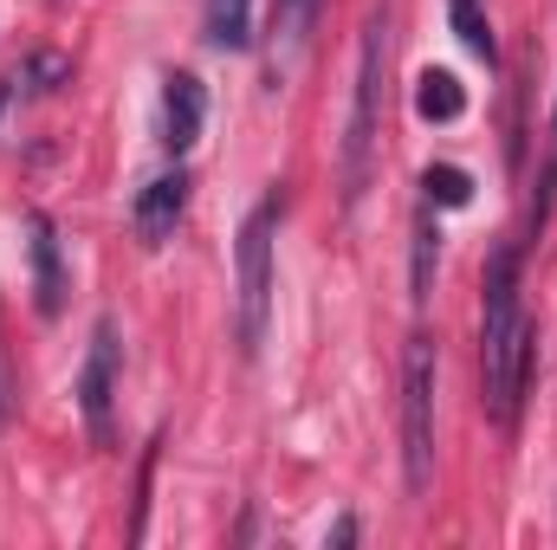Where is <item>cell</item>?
Instances as JSON below:
<instances>
[{
  "label": "cell",
  "mask_w": 557,
  "mask_h": 550,
  "mask_svg": "<svg viewBox=\"0 0 557 550\" xmlns=\"http://www.w3.org/2000/svg\"><path fill=\"white\" fill-rule=\"evenodd\" d=\"M65 78H72V65H65V59H52V52H39V59L26 65V85H33V91H59Z\"/></svg>",
  "instance_id": "16"
},
{
  "label": "cell",
  "mask_w": 557,
  "mask_h": 550,
  "mask_svg": "<svg viewBox=\"0 0 557 550\" xmlns=\"http://www.w3.org/2000/svg\"><path fill=\"white\" fill-rule=\"evenodd\" d=\"M389 0H376L363 13V39H357V85H350V117H344V149H337V195L344 208L363 201L370 175H376V149H383V85H389Z\"/></svg>",
  "instance_id": "2"
},
{
  "label": "cell",
  "mask_w": 557,
  "mask_h": 550,
  "mask_svg": "<svg viewBox=\"0 0 557 550\" xmlns=\"http://www.w3.org/2000/svg\"><path fill=\"white\" fill-rule=\"evenodd\" d=\"M434 383H441V343L416 330L403 350V479L428 492L434 479Z\"/></svg>",
  "instance_id": "4"
},
{
  "label": "cell",
  "mask_w": 557,
  "mask_h": 550,
  "mask_svg": "<svg viewBox=\"0 0 557 550\" xmlns=\"http://www.w3.org/2000/svg\"><path fill=\"white\" fill-rule=\"evenodd\" d=\"M78 414H85L91 447L117 440V324L111 317L91 324V350H85V370H78Z\"/></svg>",
  "instance_id": "5"
},
{
  "label": "cell",
  "mask_w": 557,
  "mask_h": 550,
  "mask_svg": "<svg viewBox=\"0 0 557 550\" xmlns=\"http://www.w3.org/2000/svg\"><path fill=\"white\" fill-rule=\"evenodd\" d=\"M26 227H33V304H39V317H59V304H65V260H59V227H52L46 214H33Z\"/></svg>",
  "instance_id": "9"
},
{
  "label": "cell",
  "mask_w": 557,
  "mask_h": 550,
  "mask_svg": "<svg viewBox=\"0 0 557 550\" xmlns=\"http://www.w3.org/2000/svg\"><path fill=\"white\" fill-rule=\"evenodd\" d=\"M201 33L214 52H247L253 46V0H201Z\"/></svg>",
  "instance_id": "10"
},
{
  "label": "cell",
  "mask_w": 557,
  "mask_h": 550,
  "mask_svg": "<svg viewBox=\"0 0 557 550\" xmlns=\"http://www.w3.org/2000/svg\"><path fill=\"white\" fill-rule=\"evenodd\" d=\"M201 117H208V98H201V78H188V72H175V78H169V91H162V142H169L175 155H188V149L201 142Z\"/></svg>",
  "instance_id": "7"
},
{
  "label": "cell",
  "mask_w": 557,
  "mask_h": 550,
  "mask_svg": "<svg viewBox=\"0 0 557 550\" xmlns=\"http://www.w3.org/2000/svg\"><path fill=\"white\" fill-rule=\"evenodd\" d=\"M182 208H188V175L182 168H169V175H156L149 188L137 195V208H131V221H137L143 247H162L169 234H175V221H182Z\"/></svg>",
  "instance_id": "6"
},
{
  "label": "cell",
  "mask_w": 557,
  "mask_h": 550,
  "mask_svg": "<svg viewBox=\"0 0 557 550\" xmlns=\"http://www.w3.org/2000/svg\"><path fill=\"white\" fill-rule=\"evenodd\" d=\"M519 273H525V253L493 247L486 291H480V402L499 427L519 421V396H525V376H532V343H539V330L519 311Z\"/></svg>",
  "instance_id": "1"
},
{
  "label": "cell",
  "mask_w": 557,
  "mask_h": 550,
  "mask_svg": "<svg viewBox=\"0 0 557 550\" xmlns=\"http://www.w3.org/2000/svg\"><path fill=\"white\" fill-rule=\"evenodd\" d=\"M318 13H324V0H273V46H267L273 85L292 72V65H298V52H305V39H311Z\"/></svg>",
  "instance_id": "8"
},
{
  "label": "cell",
  "mask_w": 557,
  "mask_h": 550,
  "mask_svg": "<svg viewBox=\"0 0 557 550\" xmlns=\"http://www.w3.org/2000/svg\"><path fill=\"white\" fill-rule=\"evenodd\" d=\"M273 234H278V188L240 221V247H234V343L253 363L273 324Z\"/></svg>",
  "instance_id": "3"
},
{
  "label": "cell",
  "mask_w": 557,
  "mask_h": 550,
  "mask_svg": "<svg viewBox=\"0 0 557 550\" xmlns=\"http://www.w3.org/2000/svg\"><path fill=\"white\" fill-rule=\"evenodd\" d=\"M552 201H557V104H552V149H545V175H539V201H532V240L545 234V221H552Z\"/></svg>",
  "instance_id": "15"
},
{
  "label": "cell",
  "mask_w": 557,
  "mask_h": 550,
  "mask_svg": "<svg viewBox=\"0 0 557 550\" xmlns=\"http://www.w3.org/2000/svg\"><path fill=\"white\" fill-rule=\"evenodd\" d=\"M421 195H428V208H467L473 201V182H467V168L441 162V168L421 175Z\"/></svg>",
  "instance_id": "14"
},
{
  "label": "cell",
  "mask_w": 557,
  "mask_h": 550,
  "mask_svg": "<svg viewBox=\"0 0 557 550\" xmlns=\"http://www.w3.org/2000/svg\"><path fill=\"white\" fill-rule=\"evenodd\" d=\"M447 20H454L460 46H467L473 59L499 65V39H493V20H486V7H480V0H447Z\"/></svg>",
  "instance_id": "11"
},
{
  "label": "cell",
  "mask_w": 557,
  "mask_h": 550,
  "mask_svg": "<svg viewBox=\"0 0 557 550\" xmlns=\"http://www.w3.org/2000/svg\"><path fill=\"white\" fill-rule=\"evenodd\" d=\"M7 98H13V85H7V78H0V111H7Z\"/></svg>",
  "instance_id": "19"
},
{
  "label": "cell",
  "mask_w": 557,
  "mask_h": 550,
  "mask_svg": "<svg viewBox=\"0 0 557 550\" xmlns=\"http://www.w3.org/2000/svg\"><path fill=\"white\" fill-rule=\"evenodd\" d=\"M331 545H357V518H337L331 525Z\"/></svg>",
  "instance_id": "17"
},
{
  "label": "cell",
  "mask_w": 557,
  "mask_h": 550,
  "mask_svg": "<svg viewBox=\"0 0 557 550\" xmlns=\"http://www.w3.org/2000/svg\"><path fill=\"white\" fill-rule=\"evenodd\" d=\"M416 111L428 117V124H454V117L467 111V91H460V78H454V72H421Z\"/></svg>",
  "instance_id": "12"
},
{
  "label": "cell",
  "mask_w": 557,
  "mask_h": 550,
  "mask_svg": "<svg viewBox=\"0 0 557 550\" xmlns=\"http://www.w3.org/2000/svg\"><path fill=\"white\" fill-rule=\"evenodd\" d=\"M7 409H13V389H7V357H0V427H7Z\"/></svg>",
  "instance_id": "18"
},
{
  "label": "cell",
  "mask_w": 557,
  "mask_h": 550,
  "mask_svg": "<svg viewBox=\"0 0 557 550\" xmlns=\"http://www.w3.org/2000/svg\"><path fill=\"white\" fill-rule=\"evenodd\" d=\"M434 273H441V227H434V214L421 208L416 214V266H409V298L416 304H428V291H434Z\"/></svg>",
  "instance_id": "13"
}]
</instances>
